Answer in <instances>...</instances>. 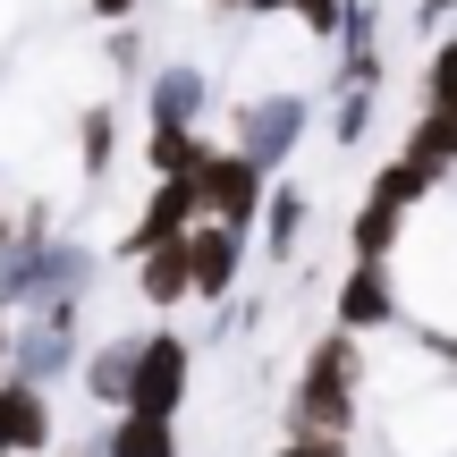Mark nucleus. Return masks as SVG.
<instances>
[{"instance_id": "f257e3e1", "label": "nucleus", "mask_w": 457, "mask_h": 457, "mask_svg": "<svg viewBox=\"0 0 457 457\" xmlns=\"http://www.w3.org/2000/svg\"><path fill=\"white\" fill-rule=\"evenodd\" d=\"M356 398H364V339L356 330H322L288 381V415L279 424L288 432H347L356 441Z\"/></svg>"}, {"instance_id": "f03ea898", "label": "nucleus", "mask_w": 457, "mask_h": 457, "mask_svg": "<svg viewBox=\"0 0 457 457\" xmlns=\"http://www.w3.org/2000/svg\"><path fill=\"white\" fill-rule=\"evenodd\" d=\"M94 279H102V254L85 237H9V254H0V305L34 313L51 296H85Z\"/></svg>"}, {"instance_id": "7ed1b4c3", "label": "nucleus", "mask_w": 457, "mask_h": 457, "mask_svg": "<svg viewBox=\"0 0 457 457\" xmlns=\"http://www.w3.org/2000/svg\"><path fill=\"white\" fill-rule=\"evenodd\" d=\"M85 296H51V305L17 313V339H9V373L34 381V390H60V381H77L85 364Z\"/></svg>"}, {"instance_id": "20e7f679", "label": "nucleus", "mask_w": 457, "mask_h": 457, "mask_svg": "<svg viewBox=\"0 0 457 457\" xmlns=\"http://www.w3.org/2000/svg\"><path fill=\"white\" fill-rule=\"evenodd\" d=\"M305 128H313V102H305V94H254V102L228 111V145H237L262 179H279V170L296 162Z\"/></svg>"}, {"instance_id": "39448f33", "label": "nucleus", "mask_w": 457, "mask_h": 457, "mask_svg": "<svg viewBox=\"0 0 457 457\" xmlns=\"http://www.w3.org/2000/svg\"><path fill=\"white\" fill-rule=\"evenodd\" d=\"M187 390H195V339L187 330H145L136 347V381H128V407L136 415H187Z\"/></svg>"}, {"instance_id": "423d86ee", "label": "nucleus", "mask_w": 457, "mask_h": 457, "mask_svg": "<svg viewBox=\"0 0 457 457\" xmlns=\"http://www.w3.org/2000/svg\"><path fill=\"white\" fill-rule=\"evenodd\" d=\"M195 195H204V220H220V228H237V237H254L271 179H262V170L245 162L237 145H212V153L195 162Z\"/></svg>"}, {"instance_id": "0eeeda50", "label": "nucleus", "mask_w": 457, "mask_h": 457, "mask_svg": "<svg viewBox=\"0 0 457 457\" xmlns=\"http://www.w3.org/2000/svg\"><path fill=\"white\" fill-rule=\"evenodd\" d=\"M398 322H407L398 262H347L339 288H330V330H356V339H373V330H398Z\"/></svg>"}, {"instance_id": "6e6552de", "label": "nucleus", "mask_w": 457, "mask_h": 457, "mask_svg": "<svg viewBox=\"0 0 457 457\" xmlns=\"http://www.w3.org/2000/svg\"><path fill=\"white\" fill-rule=\"evenodd\" d=\"M195 220H204V195H195V179H153L145 212H136L128 228H119V245H111V254H119V262H136V254H153V245L187 237Z\"/></svg>"}, {"instance_id": "1a4fd4ad", "label": "nucleus", "mask_w": 457, "mask_h": 457, "mask_svg": "<svg viewBox=\"0 0 457 457\" xmlns=\"http://www.w3.org/2000/svg\"><path fill=\"white\" fill-rule=\"evenodd\" d=\"M245 245L254 237H237V228H220V220L187 228V288H195V305H220V296L245 288Z\"/></svg>"}, {"instance_id": "9d476101", "label": "nucleus", "mask_w": 457, "mask_h": 457, "mask_svg": "<svg viewBox=\"0 0 457 457\" xmlns=\"http://www.w3.org/2000/svg\"><path fill=\"white\" fill-rule=\"evenodd\" d=\"M60 449V415H51V390L0 373V457H51Z\"/></svg>"}, {"instance_id": "9b49d317", "label": "nucleus", "mask_w": 457, "mask_h": 457, "mask_svg": "<svg viewBox=\"0 0 457 457\" xmlns=\"http://www.w3.org/2000/svg\"><path fill=\"white\" fill-rule=\"evenodd\" d=\"M136 347H145V330H111V339H94V347H85V364H77V390L94 398L102 415H119V407H128Z\"/></svg>"}, {"instance_id": "f8f14e48", "label": "nucleus", "mask_w": 457, "mask_h": 457, "mask_svg": "<svg viewBox=\"0 0 457 457\" xmlns=\"http://www.w3.org/2000/svg\"><path fill=\"white\" fill-rule=\"evenodd\" d=\"M390 68H381V9L373 0H347V26H339V94H381Z\"/></svg>"}, {"instance_id": "ddd939ff", "label": "nucleus", "mask_w": 457, "mask_h": 457, "mask_svg": "<svg viewBox=\"0 0 457 457\" xmlns=\"http://www.w3.org/2000/svg\"><path fill=\"white\" fill-rule=\"evenodd\" d=\"M305 228H313V187H296V179H271V195H262V220H254V245H262V262H296Z\"/></svg>"}, {"instance_id": "4468645a", "label": "nucleus", "mask_w": 457, "mask_h": 457, "mask_svg": "<svg viewBox=\"0 0 457 457\" xmlns=\"http://www.w3.org/2000/svg\"><path fill=\"white\" fill-rule=\"evenodd\" d=\"M204 102H212V77H204V60H170L162 77L145 85L153 128H204Z\"/></svg>"}, {"instance_id": "2eb2a0df", "label": "nucleus", "mask_w": 457, "mask_h": 457, "mask_svg": "<svg viewBox=\"0 0 457 457\" xmlns=\"http://www.w3.org/2000/svg\"><path fill=\"white\" fill-rule=\"evenodd\" d=\"M136 296H145V313H162V322H170L179 305H195V288H187V237L136 254Z\"/></svg>"}, {"instance_id": "dca6fc26", "label": "nucleus", "mask_w": 457, "mask_h": 457, "mask_svg": "<svg viewBox=\"0 0 457 457\" xmlns=\"http://www.w3.org/2000/svg\"><path fill=\"white\" fill-rule=\"evenodd\" d=\"M102 457H187V441H179V424H170V415L119 407V415H102Z\"/></svg>"}, {"instance_id": "f3484780", "label": "nucleus", "mask_w": 457, "mask_h": 457, "mask_svg": "<svg viewBox=\"0 0 457 457\" xmlns=\"http://www.w3.org/2000/svg\"><path fill=\"white\" fill-rule=\"evenodd\" d=\"M398 245H407V212H390L381 195L347 212V262H398Z\"/></svg>"}, {"instance_id": "a211bd4d", "label": "nucleus", "mask_w": 457, "mask_h": 457, "mask_svg": "<svg viewBox=\"0 0 457 457\" xmlns=\"http://www.w3.org/2000/svg\"><path fill=\"white\" fill-rule=\"evenodd\" d=\"M111 162H119V111H111V102H85V111H77V179L102 187Z\"/></svg>"}, {"instance_id": "6ab92c4d", "label": "nucleus", "mask_w": 457, "mask_h": 457, "mask_svg": "<svg viewBox=\"0 0 457 457\" xmlns=\"http://www.w3.org/2000/svg\"><path fill=\"white\" fill-rule=\"evenodd\" d=\"M407 162H424L432 179H457V111H415V128H407Z\"/></svg>"}, {"instance_id": "aec40b11", "label": "nucleus", "mask_w": 457, "mask_h": 457, "mask_svg": "<svg viewBox=\"0 0 457 457\" xmlns=\"http://www.w3.org/2000/svg\"><path fill=\"white\" fill-rule=\"evenodd\" d=\"M204 128H145V170L153 179H195V162H204Z\"/></svg>"}, {"instance_id": "412c9836", "label": "nucleus", "mask_w": 457, "mask_h": 457, "mask_svg": "<svg viewBox=\"0 0 457 457\" xmlns=\"http://www.w3.org/2000/svg\"><path fill=\"white\" fill-rule=\"evenodd\" d=\"M262 313H271V296H262V288H237V296H220V305H212V330H204V339H212V347H237V339H254V330H262Z\"/></svg>"}, {"instance_id": "4be33fe9", "label": "nucleus", "mask_w": 457, "mask_h": 457, "mask_svg": "<svg viewBox=\"0 0 457 457\" xmlns=\"http://www.w3.org/2000/svg\"><path fill=\"white\" fill-rule=\"evenodd\" d=\"M373 111H381V94H339V102H330V145H339V153H364Z\"/></svg>"}, {"instance_id": "5701e85b", "label": "nucleus", "mask_w": 457, "mask_h": 457, "mask_svg": "<svg viewBox=\"0 0 457 457\" xmlns=\"http://www.w3.org/2000/svg\"><path fill=\"white\" fill-rule=\"evenodd\" d=\"M424 111H457V34L424 51Z\"/></svg>"}, {"instance_id": "b1692460", "label": "nucleus", "mask_w": 457, "mask_h": 457, "mask_svg": "<svg viewBox=\"0 0 457 457\" xmlns=\"http://www.w3.org/2000/svg\"><path fill=\"white\" fill-rule=\"evenodd\" d=\"M288 17L313 34V43H339V26H347V0H288Z\"/></svg>"}, {"instance_id": "393cba45", "label": "nucleus", "mask_w": 457, "mask_h": 457, "mask_svg": "<svg viewBox=\"0 0 457 457\" xmlns=\"http://www.w3.org/2000/svg\"><path fill=\"white\" fill-rule=\"evenodd\" d=\"M102 60H111V77H145V34H136V26H111Z\"/></svg>"}, {"instance_id": "a878e982", "label": "nucleus", "mask_w": 457, "mask_h": 457, "mask_svg": "<svg viewBox=\"0 0 457 457\" xmlns=\"http://www.w3.org/2000/svg\"><path fill=\"white\" fill-rule=\"evenodd\" d=\"M212 17H288V0H204Z\"/></svg>"}, {"instance_id": "bb28decb", "label": "nucleus", "mask_w": 457, "mask_h": 457, "mask_svg": "<svg viewBox=\"0 0 457 457\" xmlns=\"http://www.w3.org/2000/svg\"><path fill=\"white\" fill-rule=\"evenodd\" d=\"M136 9H145V0H85L94 26H136Z\"/></svg>"}, {"instance_id": "cd10ccee", "label": "nucleus", "mask_w": 457, "mask_h": 457, "mask_svg": "<svg viewBox=\"0 0 457 457\" xmlns=\"http://www.w3.org/2000/svg\"><path fill=\"white\" fill-rule=\"evenodd\" d=\"M9 339H17V313L0 305V373H9Z\"/></svg>"}, {"instance_id": "c85d7f7f", "label": "nucleus", "mask_w": 457, "mask_h": 457, "mask_svg": "<svg viewBox=\"0 0 457 457\" xmlns=\"http://www.w3.org/2000/svg\"><path fill=\"white\" fill-rule=\"evenodd\" d=\"M9 237H17V212H0V254H9Z\"/></svg>"}, {"instance_id": "c756f323", "label": "nucleus", "mask_w": 457, "mask_h": 457, "mask_svg": "<svg viewBox=\"0 0 457 457\" xmlns=\"http://www.w3.org/2000/svg\"><path fill=\"white\" fill-rule=\"evenodd\" d=\"M60 457H102V441H77V449H60Z\"/></svg>"}]
</instances>
